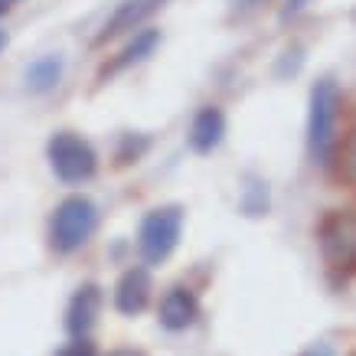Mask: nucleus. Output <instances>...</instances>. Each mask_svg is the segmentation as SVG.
I'll return each instance as SVG.
<instances>
[{
	"instance_id": "obj_1",
	"label": "nucleus",
	"mask_w": 356,
	"mask_h": 356,
	"mask_svg": "<svg viewBox=\"0 0 356 356\" xmlns=\"http://www.w3.org/2000/svg\"><path fill=\"white\" fill-rule=\"evenodd\" d=\"M337 115H340V88L334 79H317L311 86V105H307V151L314 163H330L334 157Z\"/></svg>"
},
{
	"instance_id": "obj_2",
	"label": "nucleus",
	"mask_w": 356,
	"mask_h": 356,
	"mask_svg": "<svg viewBox=\"0 0 356 356\" xmlns=\"http://www.w3.org/2000/svg\"><path fill=\"white\" fill-rule=\"evenodd\" d=\"M95 229H98V206L82 193L65 196L63 203L56 206L53 219H49V245L59 255H72L95 236Z\"/></svg>"
},
{
	"instance_id": "obj_3",
	"label": "nucleus",
	"mask_w": 356,
	"mask_h": 356,
	"mask_svg": "<svg viewBox=\"0 0 356 356\" xmlns=\"http://www.w3.org/2000/svg\"><path fill=\"white\" fill-rule=\"evenodd\" d=\"M184 232V206H157L151 213H144L138 229V252L147 265H161L173 255V248L180 245Z\"/></svg>"
},
{
	"instance_id": "obj_4",
	"label": "nucleus",
	"mask_w": 356,
	"mask_h": 356,
	"mask_svg": "<svg viewBox=\"0 0 356 356\" xmlns=\"http://www.w3.org/2000/svg\"><path fill=\"white\" fill-rule=\"evenodd\" d=\"M46 157L56 180L63 184H86L98 173V154L76 131H56L46 144Z\"/></svg>"
},
{
	"instance_id": "obj_5",
	"label": "nucleus",
	"mask_w": 356,
	"mask_h": 356,
	"mask_svg": "<svg viewBox=\"0 0 356 356\" xmlns=\"http://www.w3.org/2000/svg\"><path fill=\"white\" fill-rule=\"evenodd\" d=\"M317 245L330 265H353L356 261V213L340 209L324 216L317 226Z\"/></svg>"
},
{
	"instance_id": "obj_6",
	"label": "nucleus",
	"mask_w": 356,
	"mask_h": 356,
	"mask_svg": "<svg viewBox=\"0 0 356 356\" xmlns=\"http://www.w3.org/2000/svg\"><path fill=\"white\" fill-rule=\"evenodd\" d=\"M151 291H154L151 271L144 268V265H134V268L124 271L118 278V284H115V307H118V314H124V317H134V314H140L151 304Z\"/></svg>"
},
{
	"instance_id": "obj_7",
	"label": "nucleus",
	"mask_w": 356,
	"mask_h": 356,
	"mask_svg": "<svg viewBox=\"0 0 356 356\" xmlns=\"http://www.w3.org/2000/svg\"><path fill=\"white\" fill-rule=\"evenodd\" d=\"M163 3H167V0H121L118 10H115L108 20H105L102 33L95 36V43H108V40L121 36V33H134L140 23L151 17V13L161 10Z\"/></svg>"
},
{
	"instance_id": "obj_8",
	"label": "nucleus",
	"mask_w": 356,
	"mask_h": 356,
	"mask_svg": "<svg viewBox=\"0 0 356 356\" xmlns=\"http://www.w3.org/2000/svg\"><path fill=\"white\" fill-rule=\"evenodd\" d=\"M102 288L98 284H82L76 294H72V301L65 307V330L72 337H86L92 327H95L98 314H102Z\"/></svg>"
},
{
	"instance_id": "obj_9",
	"label": "nucleus",
	"mask_w": 356,
	"mask_h": 356,
	"mask_svg": "<svg viewBox=\"0 0 356 356\" xmlns=\"http://www.w3.org/2000/svg\"><path fill=\"white\" fill-rule=\"evenodd\" d=\"M222 134H226V115H222V108L203 105V108L193 115V121H190L186 140H190V147H193L196 154H213L219 144H222Z\"/></svg>"
},
{
	"instance_id": "obj_10",
	"label": "nucleus",
	"mask_w": 356,
	"mask_h": 356,
	"mask_svg": "<svg viewBox=\"0 0 356 356\" xmlns=\"http://www.w3.org/2000/svg\"><path fill=\"white\" fill-rule=\"evenodd\" d=\"M196 317H200V301H196V294L190 288H170V291L163 294L161 301V327L173 330V334H180L186 327L196 324Z\"/></svg>"
},
{
	"instance_id": "obj_11",
	"label": "nucleus",
	"mask_w": 356,
	"mask_h": 356,
	"mask_svg": "<svg viewBox=\"0 0 356 356\" xmlns=\"http://www.w3.org/2000/svg\"><path fill=\"white\" fill-rule=\"evenodd\" d=\"M157 43H161V30H151V26H147V30H138L128 43L121 46V53L102 69V79L115 76V72H121V69H128V65H134V63H144V59L157 49Z\"/></svg>"
},
{
	"instance_id": "obj_12",
	"label": "nucleus",
	"mask_w": 356,
	"mask_h": 356,
	"mask_svg": "<svg viewBox=\"0 0 356 356\" xmlns=\"http://www.w3.org/2000/svg\"><path fill=\"white\" fill-rule=\"evenodd\" d=\"M63 56L59 53H46L40 56V59H33L30 65H26V88L30 92H53L56 86H59V79H63Z\"/></svg>"
},
{
	"instance_id": "obj_13",
	"label": "nucleus",
	"mask_w": 356,
	"mask_h": 356,
	"mask_svg": "<svg viewBox=\"0 0 356 356\" xmlns=\"http://www.w3.org/2000/svg\"><path fill=\"white\" fill-rule=\"evenodd\" d=\"M242 213L248 216H265L268 213V184H261L255 177H248V184L242 186Z\"/></svg>"
},
{
	"instance_id": "obj_14",
	"label": "nucleus",
	"mask_w": 356,
	"mask_h": 356,
	"mask_svg": "<svg viewBox=\"0 0 356 356\" xmlns=\"http://www.w3.org/2000/svg\"><path fill=\"white\" fill-rule=\"evenodd\" d=\"M340 177H346V180H356V128L350 131V138H346L343 151H340Z\"/></svg>"
},
{
	"instance_id": "obj_15",
	"label": "nucleus",
	"mask_w": 356,
	"mask_h": 356,
	"mask_svg": "<svg viewBox=\"0 0 356 356\" xmlns=\"http://www.w3.org/2000/svg\"><path fill=\"white\" fill-rule=\"evenodd\" d=\"M56 356H98V353H95V343H88L86 337H72L65 346L56 350Z\"/></svg>"
},
{
	"instance_id": "obj_16",
	"label": "nucleus",
	"mask_w": 356,
	"mask_h": 356,
	"mask_svg": "<svg viewBox=\"0 0 356 356\" xmlns=\"http://www.w3.org/2000/svg\"><path fill=\"white\" fill-rule=\"evenodd\" d=\"M307 3H311V0H288V3L281 7V20H291V17H298Z\"/></svg>"
},
{
	"instance_id": "obj_17",
	"label": "nucleus",
	"mask_w": 356,
	"mask_h": 356,
	"mask_svg": "<svg viewBox=\"0 0 356 356\" xmlns=\"http://www.w3.org/2000/svg\"><path fill=\"white\" fill-rule=\"evenodd\" d=\"M304 356H337V350L327 340H321V343H314L311 350H304Z\"/></svg>"
},
{
	"instance_id": "obj_18",
	"label": "nucleus",
	"mask_w": 356,
	"mask_h": 356,
	"mask_svg": "<svg viewBox=\"0 0 356 356\" xmlns=\"http://www.w3.org/2000/svg\"><path fill=\"white\" fill-rule=\"evenodd\" d=\"M259 3H265V0H232V7H236L238 13H245L252 10V7H259Z\"/></svg>"
},
{
	"instance_id": "obj_19",
	"label": "nucleus",
	"mask_w": 356,
	"mask_h": 356,
	"mask_svg": "<svg viewBox=\"0 0 356 356\" xmlns=\"http://www.w3.org/2000/svg\"><path fill=\"white\" fill-rule=\"evenodd\" d=\"M108 356H144L140 350H111Z\"/></svg>"
},
{
	"instance_id": "obj_20",
	"label": "nucleus",
	"mask_w": 356,
	"mask_h": 356,
	"mask_svg": "<svg viewBox=\"0 0 356 356\" xmlns=\"http://www.w3.org/2000/svg\"><path fill=\"white\" fill-rule=\"evenodd\" d=\"M10 10V0H0V13H7Z\"/></svg>"
},
{
	"instance_id": "obj_21",
	"label": "nucleus",
	"mask_w": 356,
	"mask_h": 356,
	"mask_svg": "<svg viewBox=\"0 0 356 356\" xmlns=\"http://www.w3.org/2000/svg\"><path fill=\"white\" fill-rule=\"evenodd\" d=\"M3 46H7V33L0 30V49H3Z\"/></svg>"
}]
</instances>
